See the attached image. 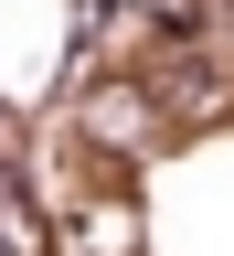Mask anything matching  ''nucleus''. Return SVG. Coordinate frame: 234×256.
<instances>
[{
	"label": "nucleus",
	"instance_id": "1",
	"mask_svg": "<svg viewBox=\"0 0 234 256\" xmlns=\"http://www.w3.org/2000/svg\"><path fill=\"white\" fill-rule=\"evenodd\" d=\"M96 139H149V96H96Z\"/></svg>",
	"mask_w": 234,
	"mask_h": 256
}]
</instances>
